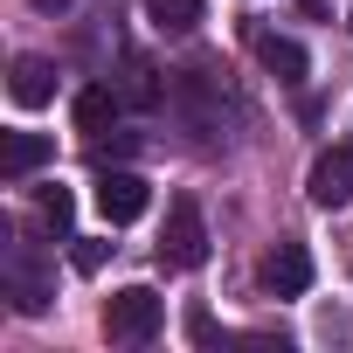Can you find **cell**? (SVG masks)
<instances>
[{
    "mask_svg": "<svg viewBox=\"0 0 353 353\" xmlns=\"http://www.w3.org/2000/svg\"><path fill=\"white\" fill-rule=\"evenodd\" d=\"M166 111L181 118L201 145H222V132H229V118H236L229 70H222L215 56H194L188 70H173V83H166Z\"/></svg>",
    "mask_w": 353,
    "mask_h": 353,
    "instance_id": "obj_1",
    "label": "cell"
},
{
    "mask_svg": "<svg viewBox=\"0 0 353 353\" xmlns=\"http://www.w3.org/2000/svg\"><path fill=\"white\" fill-rule=\"evenodd\" d=\"M0 291H8V305L21 319H42L56 305V263L28 236H14V229H8V243H0Z\"/></svg>",
    "mask_w": 353,
    "mask_h": 353,
    "instance_id": "obj_2",
    "label": "cell"
},
{
    "mask_svg": "<svg viewBox=\"0 0 353 353\" xmlns=\"http://www.w3.org/2000/svg\"><path fill=\"white\" fill-rule=\"evenodd\" d=\"M159 325H166V298L145 291V284H125V291L104 305V332H111L118 346H152Z\"/></svg>",
    "mask_w": 353,
    "mask_h": 353,
    "instance_id": "obj_3",
    "label": "cell"
},
{
    "mask_svg": "<svg viewBox=\"0 0 353 353\" xmlns=\"http://www.w3.org/2000/svg\"><path fill=\"white\" fill-rule=\"evenodd\" d=\"M159 263H173V270H201L208 263V222H201V208L181 194L166 208V236H159Z\"/></svg>",
    "mask_w": 353,
    "mask_h": 353,
    "instance_id": "obj_4",
    "label": "cell"
},
{
    "mask_svg": "<svg viewBox=\"0 0 353 353\" xmlns=\"http://www.w3.org/2000/svg\"><path fill=\"white\" fill-rule=\"evenodd\" d=\"M97 208H104V222H139L145 215V181L125 173V166L97 173Z\"/></svg>",
    "mask_w": 353,
    "mask_h": 353,
    "instance_id": "obj_5",
    "label": "cell"
},
{
    "mask_svg": "<svg viewBox=\"0 0 353 353\" xmlns=\"http://www.w3.org/2000/svg\"><path fill=\"white\" fill-rule=\"evenodd\" d=\"M312 201H319V208H346V201H353V145L319 152V166H312Z\"/></svg>",
    "mask_w": 353,
    "mask_h": 353,
    "instance_id": "obj_6",
    "label": "cell"
},
{
    "mask_svg": "<svg viewBox=\"0 0 353 353\" xmlns=\"http://www.w3.org/2000/svg\"><path fill=\"white\" fill-rule=\"evenodd\" d=\"M56 159V139H42V132H8V152H0V181L8 188H21L35 166H49Z\"/></svg>",
    "mask_w": 353,
    "mask_h": 353,
    "instance_id": "obj_7",
    "label": "cell"
},
{
    "mask_svg": "<svg viewBox=\"0 0 353 353\" xmlns=\"http://www.w3.org/2000/svg\"><path fill=\"white\" fill-rule=\"evenodd\" d=\"M263 284H270L277 298H298V291L312 284V256H305V243H277V250L263 256Z\"/></svg>",
    "mask_w": 353,
    "mask_h": 353,
    "instance_id": "obj_8",
    "label": "cell"
},
{
    "mask_svg": "<svg viewBox=\"0 0 353 353\" xmlns=\"http://www.w3.org/2000/svg\"><path fill=\"white\" fill-rule=\"evenodd\" d=\"M256 56H263V70H270L284 90H298V83H305V70H312V63H305V49H298L291 35H256Z\"/></svg>",
    "mask_w": 353,
    "mask_h": 353,
    "instance_id": "obj_9",
    "label": "cell"
},
{
    "mask_svg": "<svg viewBox=\"0 0 353 353\" xmlns=\"http://www.w3.org/2000/svg\"><path fill=\"white\" fill-rule=\"evenodd\" d=\"M118 111H125V90H118V83H90V90L77 97V125H83L90 139H104V132L118 125Z\"/></svg>",
    "mask_w": 353,
    "mask_h": 353,
    "instance_id": "obj_10",
    "label": "cell"
},
{
    "mask_svg": "<svg viewBox=\"0 0 353 353\" xmlns=\"http://www.w3.org/2000/svg\"><path fill=\"white\" fill-rule=\"evenodd\" d=\"M8 90H14V104H28V111L49 104V97H56V63H49V56H21Z\"/></svg>",
    "mask_w": 353,
    "mask_h": 353,
    "instance_id": "obj_11",
    "label": "cell"
},
{
    "mask_svg": "<svg viewBox=\"0 0 353 353\" xmlns=\"http://www.w3.org/2000/svg\"><path fill=\"white\" fill-rule=\"evenodd\" d=\"M118 90H125V104H132V111H152V104H166V83H159V70H152L139 49H125V83H118Z\"/></svg>",
    "mask_w": 353,
    "mask_h": 353,
    "instance_id": "obj_12",
    "label": "cell"
},
{
    "mask_svg": "<svg viewBox=\"0 0 353 353\" xmlns=\"http://www.w3.org/2000/svg\"><path fill=\"white\" fill-rule=\"evenodd\" d=\"M145 21L159 35H194L201 28V0H145Z\"/></svg>",
    "mask_w": 353,
    "mask_h": 353,
    "instance_id": "obj_13",
    "label": "cell"
},
{
    "mask_svg": "<svg viewBox=\"0 0 353 353\" xmlns=\"http://www.w3.org/2000/svg\"><path fill=\"white\" fill-rule=\"evenodd\" d=\"M42 215H49L56 229H70V215H77V201H70L63 188H42Z\"/></svg>",
    "mask_w": 353,
    "mask_h": 353,
    "instance_id": "obj_14",
    "label": "cell"
},
{
    "mask_svg": "<svg viewBox=\"0 0 353 353\" xmlns=\"http://www.w3.org/2000/svg\"><path fill=\"white\" fill-rule=\"evenodd\" d=\"M77 270H104V256H111V243H97V236H77Z\"/></svg>",
    "mask_w": 353,
    "mask_h": 353,
    "instance_id": "obj_15",
    "label": "cell"
},
{
    "mask_svg": "<svg viewBox=\"0 0 353 353\" xmlns=\"http://www.w3.org/2000/svg\"><path fill=\"white\" fill-rule=\"evenodd\" d=\"M35 8H42V14H63V8H70V0H35Z\"/></svg>",
    "mask_w": 353,
    "mask_h": 353,
    "instance_id": "obj_16",
    "label": "cell"
},
{
    "mask_svg": "<svg viewBox=\"0 0 353 353\" xmlns=\"http://www.w3.org/2000/svg\"><path fill=\"white\" fill-rule=\"evenodd\" d=\"M305 8H312V14H319V0H305Z\"/></svg>",
    "mask_w": 353,
    "mask_h": 353,
    "instance_id": "obj_17",
    "label": "cell"
},
{
    "mask_svg": "<svg viewBox=\"0 0 353 353\" xmlns=\"http://www.w3.org/2000/svg\"><path fill=\"white\" fill-rule=\"evenodd\" d=\"M346 28H353V14H346Z\"/></svg>",
    "mask_w": 353,
    "mask_h": 353,
    "instance_id": "obj_18",
    "label": "cell"
}]
</instances>
